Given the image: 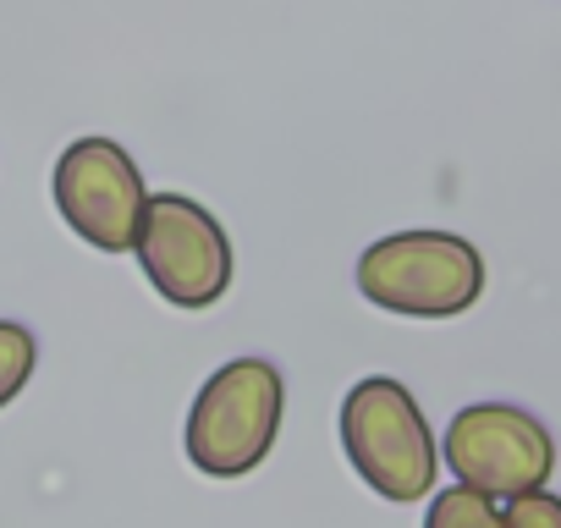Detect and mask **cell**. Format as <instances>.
<instances>
[{
    "instance_id": "1",
    "label": "cell",
    "mask_w": 561,
    "mask_h": 528,
    "mask_svg": "<svg viewBox=\"0 0 561 528\" xmlns=\"http://www.w3.org/2000/svg\"><path fill=\"white\" fill-rule=\"evenodd\" d=\"M358 292L408 320H457L484 298V253L457 231H397L364 248Z\"/></svg>"
},
{
    "instance_id": "2",
    "label": "cell",
    "mask_w": 561,
    "mask_h": 528,
    "mask_svg": "<svg viewBox=\"0 0 561 528\" xmlns=\"http://www.w3.org/2000/svg\"><path fill=\"white\" fill-rule=\"evenodd\" d=\"M342 451L380 501H424L440 473V440L430 435L419 397L391 375H369L347 391Z\"/></svg>"
},
{
    "instance_id": "3",
    "label": "cell",
    "mask_w": 561,
    "mask_h": 528,
    "mask_svg": "<svg viewBox=\"0 0 561 528\" xmlns=\"http://www.w3.org/2000/svg\"><path fill=\"white\" fill-rule=\"evenodd\" d=\"M280 413H287V386L270 358H231L220 364L187 413V457L209 479H242L253 473L275 435Z\"/></svg>"
},
{
    "instance_id": "4",
    "label": "cell",
    "mask_w": 561,
    "mask_h": 528,
    "mask_svg": "<svg viewBox=\"0 0 561 528\" xmlns=\"http://www.w3.org/2000/svg\"><path fill=\"white\" fill-rule=\"evenodd\" d=\"M133 253L171 309H215L231 287V242L220 220L182 193H149Z\"/></svg>"
},
{
    "instance_id": "5",
    "label": "cell",
    "mask_w": 561,
    "mask_h": 528,
    "mask_svg": "<svg viewBox=\"0 0 561 528\" xmlns=\"http://www.w3.org/2000/svg\"><path fill=\"white\" fill-rule=\"evenodd\" d=\"M440 462L457 484H473L495 501H512L523 490L550 484L556 473V440L550 429L512 402H473L446 424Z\"/></svg>"
},
{
    "instance_id": "6",
    "label": "cell",
    "mask_w": 561,
    "mask_h": 528,
    "mask_svg": "<svg viewBox=\"0 0 561 528\" xmlns=\"http://www.w3.org/2000/svg\"><path fill=\"white\" fill-rule=\"evenodd\" d=\"M50 193L72 237H83L100 253H127L149 204L138 160L116 138H100V133L67 144V154L56 160Z\"/></svg>"
},
{
    "instance_id": "7",
    "label": "cell",
    "mask_w": 561,
    "mask_h": 528,
    "mask_svg": "<svg viewBox=\"0 0 561 528\" xmlns=\"http://www.w3.org/2000/svg\"><path fill=\"white\" fill-rule=\"evenodd\" d=\"M424 528H506L501 523V501L473 490V484H446L430 512H424Z\"/></svg>"
},
{
    "instance_id": "8",
    "label": "cell",
    "mask_w": 561,
    "mask_h": 528,
    "mask_svg": "<svg viewBox=\"0 0 561 528\" xmlns=\"http://www.w3.org/2000/svg\"><path fill=\"white\" fill-rule=\"evenodd\" d=\"M34 364H39V342L28 325H12L0 320V408L18 402V391L34 380Z\"/></svg>"
},
{
    "instance_id": "9",
    "label": "cell",
    "mask_w": 561,
    "mask_h": 528,
    "mask_svg": "<svg viewBox=\"0 0 561 528\" xmlns=\"http://www.w3.org/2000/svg\"><path fill=\"white\" fill-rule=\"evenodd\" d=\"M501 523L506 528H561V495L556 490H523L512 501H501Z\"/></svg>"
}]
</instances>
